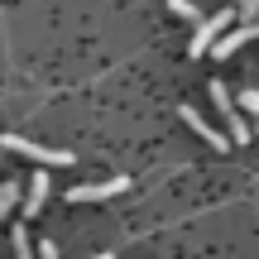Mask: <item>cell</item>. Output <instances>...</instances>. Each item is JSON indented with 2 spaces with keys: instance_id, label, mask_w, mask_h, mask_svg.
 Here are the masks:
<instances>
[{
  "instance_id": "cell-1",
  "label": "cell",
  "mask_w": 259,
  "mask_h": 259,
  "mask_svg": "<svg viewBox=\"0 0 259 259\" xmlns=\"http://www.w3.org/2000/svg\"><path fill=\"white\" fill-rule=\"evenodd\" d=\"M235 15H240L235 5H231V10H216V15H202V19H197V34H192V44H187V53H192V58L211 53V44H216V38H221L226 29L235 24Z\"/></svg>"
},
{
  "instance_id": "cell-2",
  "label": "cell",
  "mask_w": 259,
  "mask_h": 259,
  "mask_svg": "<svg viewBox=\"0 0 259 259\" xmlns=\"http://www.w3.org/2000/svg\"><path fill=\"white\" fill-rule=\"evenodd\" d=\"M0 144H5L10 154H24V158H34V163H44V168H67L72 163L67 149H44V144H34V139H24V135H5Z\"/></svg>"
},
{
  "instance_id": "cell-3",
  "label": "cell",
  "mask_w": 259,
  "mask_h": 259,
  "mask_svg": "<svg viewBox=\"0 0 259 259\" xmlns=\"http://www.w3.org/2000/svg\"><path fill=\"white\" fill-rule=\"evenodd\" d=\"M211 101H216V111H221V120H226V135H231L235 144H250L254 125H245L240 115H235V101H231V92H226V82H211Z\"/></svg>"
},
{
  "instance_id": "cell-4",
  "label": "cell",
  "mask_w": 259,
  "mask_h": 259,
  "mask_svg": "<svg viewBox=\"0 0 259 259\" xmlns=\"http://www.w3.org/2000/svg\"><path fill=\"white\" fill-rule=\"evenodd\" d=\"M130 187V178L120 173V178H106V183H87V187H72L67 192V202H106V197H120Z\"/></svg>"
},
{
  "instance_id": "cell-5",
  "label": "cell",
  "mask_w": 259,
  "mask_h": 259,
  "mask_svg": "<svg viewBox=\"0 0 259 259\" xmlns=\"http://www.w3.org/2000/svg\"><path fill=\"white\" fill-rule=\"evenodd\" d=\"M250 38H259V19H254V24H240V29H226V34L211 44V58L226 63V58H235V48H245Z\"/></svg>"
},
{
  "instance_id": "cell-6",
  "label": "cell",
  "mask_w": 259,
  "mask_h": 259,
  "mask_svg": "<svg viewBox=\"0 0 259 259\" xmlns=\"http://www.w3.org/2000/svg\"><path fill=\"white\" fill-rule=\"evenodd\" d=\"M183 125H192V135H202L211 149H226V144H231V135H221L216 125H206L202 115H197V106H183Z\"/></svg>"
},
{
  "instance_id": "cell-7",
  "label": "cell",
  "mask_w": 259,
  "mask_h": 259,
  "mask_svg": "<svg viewBox=\"0 0 259 259\" xmlns=\"http://www.w3.org/2000/svg\"><path fill=\"white\" fill-rule=\"evenodd\" d=\"M29 202H24V216H38V211H44V202H48V173H34V178H29Z\"/></svg>"
},
{
  "instance_id": "cell-8",
  "label": "cell",
  "mask_w": 259,
  "mask_h": 259,
  "mask_svg": "<svg viewBox=\"0 0 259 259\" xmlns=\"http://www.w3.org/2000/svg\"><path fill=\"white\" fill-rule=\"evenodd\" d=\"M19 206V183H0V216H10Z\"/></svg>"
},
{
  "instance_id": "cell-9",
  "label": "cell",
  "mask_w": 259,
  "mask_h": 259,
  "mask_svg": "<svg viewBox=\"0 0 259 259\" xmlns=\"http://www.w3.org/2000/svg\"><path fill=\"white\" fill-rule=\"evenodd\" d=\"M10 240H15V259H34V240H29L24 226H15V235H10Z\"/></svg>"
},
{
  "instance_id": "cell-10",
  "label": "cell",
  "mask_w": 259,
  "mask_h": 259,
  "mask_svg": "<svg viewBox=\"0 0 259 259\" xmlns=\"http://www.w3.org/2000/svg\"><path fill=\"white\" fill-rule=\"evenodd\" d=\"M168 10H173L178 19H187V24H197V19H202V10H197L192 0H168Z\"/></svg>"
},
{
  "instance_id": "cell-11",
  "label": "cell",
  "mask_w": 259,
  "mask_h": 259,
  "mask_svg": "<svg viewBox=\"0 0 259 259\" xmlns=\"http://www.w3.org/2000/svg\"><path fill=\"white\" fill-rule=\"evenodd\" d=\"M240 106L254 115V125H259V87H245V92H240Z\"/></svg>"
},
{
  "instance_id": "cell-12",
  "label": "cell",
  "mask_w": 259,
  "mask_h": 259,
  "mask_svg": "<svg viewBox=\"0 0 259 259\" xmlns=\"http://www.w3.org/2000/svg\"><path fill=\"white\" fill-rule=\"evenodd\" d=\"M38 259H58V245H53V240H44V245H38Z\"/></svg>"
},
{
  "instance_id": "cell-13",
  "label": "cell",
  "mask_w": 259,
  "mask_h": 259,
  "mask_svg": "<svg viewBox=\"0 0 259 259\" xmlns=\"http://www.w3.org/2000/svg\"><path fill=\"white\" fill-rule=\"evenodd\" d=\"M259 10V0H240V15H254Z\"/></svg>"
},
{
  "instance_id": "cell-14",
  "label": "cell",
  "mask_w": 259,
  "mask_h": 259,
  "mask_svg": "<svg viewBox=\"0 0 259 259\" xmlns=\"http://www.w3.org/2000/svg\"><path fill=\"white\" fill-rule=\"evenodd\" d=\"M92 259H111V254H92Z\"/></svg>"
}]
</instances>
